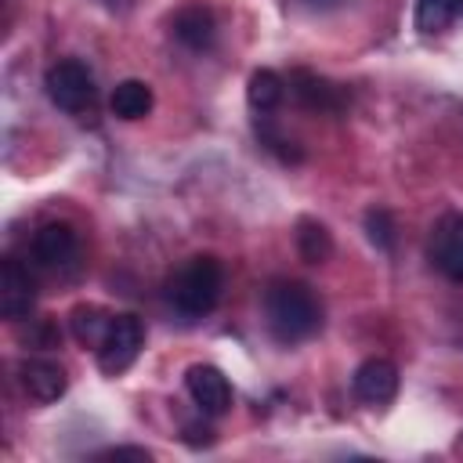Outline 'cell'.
Instances as JSON below:
<instances>
[{"mask_svg": "<svg viewBox=\"0 0 463 463\" xmlns=\"http://www.w3.org/2000/svg\"><path fill=\"white\" fill-rule=\"evenodd\" d=\"M264 318L279 344H300L322 329V304L311 286L275 279L264 289Z\"/></svg>", "mask_w": 463, "mask_h": 463, "instance_id": "cell-1", "label": "cell"}, {"mask_svg": "<svg viewBox=\"0 0 463 463\" xmlns=\"http://www.w3.org/2000/svg\"><path fill=\"white\" fill-rule=\"evenodd\" d=\"M221 289H224V268L217 257L210 253H199V257H188L166 282V297L170 304L188 315V318H199V315H210L221 300Z\"/></svg>", "mask_w": 463, "mask_h": 463, "instance_id": "cell-2", "label": "cell"}, {"mask_svg": "<svg viewBox=\"0 0 463 463\" xmlns=\"http://www.w3.org/2000/svg\"><path fill=\"white\" fill-rule=\"evenodd\" d=\"M43 87H47V98L69 112V116H83L94 109V98H98V87H94V76L83 61L76 58H61L47 69L43 76Z\"/></svg>", "mask_w": 463, "mask_h": 463, "instance_id": "cell-3", "label": "cell"}, {"mask_svg": "<svg viewBox=\"0 0 463 463\" xmlns=\"http://www.w3.org/2000/svg\"><path fill=\"white\" fill-rule=\"evenodd\" d=\"M145 347V326L137 315H112V326L101 340V347L94 351L98 354V369L109 373V376H119L134 365V358L141 354Z\"/></svg>", "mask_w": 463, "mask_h": 463, "instance_id": "cell-4", "label": "cell"}, {"mask_svg": "<svg viewBox=\"0 0 463 463\" xmlns=\"http://www.w3.org/2000/svg\"><path fill=\"white\" fill-rule=\"evenodd\" d=\"M427 257L449 282H463V213L452 210L434 221L427 239Z\"/></svg>", "mask_w": 463, "mask_h": 463, "instance_id": "cell-5", "label": "cell"}, {"mask_svg": "<svg viewBox=\"0 0 463 463\" xmlns=\"http://www.w3.org/2000/svg\"><path fill=\"white\" fill-rule=\"evenodd\" d=\"M289 90L307 112H326V116H340L351 101V94L340 83H333V80H326L311 69H293L289 72Z\"/></svg>", "mask_w": 463, "mask_h": 463, "instance_id": "cell-6", "label": "cell"}, {"mask_svg": "<svg viewBox=\"0 0 463 463\" xmlns=\"http://www.w3.org/2000/svg\"><path fill=\"white\" fill-rule=\"evenodd\" d=\"M33 257H36V264L47 268V271H65V268H72L76 257H80V239H76L72 224H65V221H47V224H40L36 235H33Z\"/></svg>", "mask_w": 463, "mask_h": 463, "instance_id": "cell-7", "label": "cell"}, {"mask_svg": "<svg viewBox=\"0 0 463 463\" xmlns=\"http://www.w3.org/2000/svg\"><path fill=\"white\" fill-rule=\"evenodd\" d=\"M36 304V282L29 275V268L14 257H4L0 264V315L7 322H22L33 315Z\"/></svg>", "mask_w": 463, "mask_h": 463, "instance_id": "cell-8", "label": "cell"}, {"mask_svg": "<svg viewBox=\"0 0 463 463\" xmlns=\"http://www.w3.org/2000/svg\"><path fill=\"white\" fill-rule=\"evenodd\" d=\"M184 387H188V394H192V402L206 412V416H221V412H228L232 409V383H228V376L217 369V365H192L188 373H184Z\"/></svg>", "mask_w": 463, "mask_h": 463, "instance_id": "cell-9", "label": "cell"}, {"mask_svg": "<svg viewBox=\"0 0 463 463\" xmlns=\"http://www.w3.org/2000/svg\"><path fill=\"white\" fill-rule=\"evenodd\" d=\"M351 391L365 405H387L398 394V365L387 358H365L351 376Z\"/></svg>", "mask_w": 463, "mask_h": 463, "instance_id": "cell-10", "label": "cell"}, {"mask_svg": "<svg viewBox=\"0 0 463 463\" xmlns=\"http://www.w3.org/2000/svg\"><path fill=\"white\" fill-rule=\"evenodd\" d=\"M18 383L36 402H58L69 387V376L54 358H22L18 362Z\"/></svg>", "mask_w": 463, "mask_h": 463, "instance_id": "cell-11", "label": "cell"}, {"mask_svg": "<svg viewBox=\"0 0 463 463\" xmlns=\"http://www.w3.org/2000/svg\"><path fill=\"white\" fill-rule=\"evenodd\" d=\"M170 29H174V36H177L188 51H206V47H213V36H217L213 14H210V7H203V4H184V7H177L174 18H170Z\"/></svg>", "mask_w": 463, "mask_h": 463, "instance_id": "cell-12", "label": "cell"}, {"mask_svg": "<svg viewBox=\"0 0 463 463\" xmlns=\"http://www.w3.org/2000/svg\"><path fill=\"white\" fill-rule=\"evenodd\" d=\"M109 105H112V116L119 119H141L152 112V87L145 80H123L116 83Z\"/></svg>", "mask_w": 463, "mask_h": 463, "instance_id": "cell-13", "label": "cell"}, {"mask_svg": "<svg viewBox=\"0 0 463 463\" xmlns=\"http://www.w3.org/2000/svg\"><path fill=\"white\" fill-rule=\"evenodd\" d=\"M293 239H297V253H300L307 264H326L329 253H333V235H329V228H326L322 221H315V217H300Z\"/></svg>", "mask_w": 463, "mask_h": 463, "instance_id": "cell-14", "label": "cell"}, {"mask_svg": "<svg viewBox=\"0 0 463 463\" xmlns=\"http://www.w3.org/2000/svg\"><path fill=\"white\" fill-rule=\"evenodd\" d=\"M69 322H72V336H76L83 347L98 351L101 340H105V333H109V326H112V315L101 311L98 304H80V307H72Z\"/></svg>", "mask_w": 463, "mask_h": 463, "instance_id": "cell-15", "label": "cell"}, {"mask_svg": "<svg viewBox=\"0 0 463 463\" xmlns=\"http://www.w3.org/2000/svg\"><path fill=\"white\" fill-rule=\"evenodd\" d=\"M282 94H286V80H282L279 72H271V69H257V72L250 76V83H246V101H250V109L260 112V116L271 112V109H279Z\"/></svg>", "mask_w": 463, "mask_h": 463, "instance_id": "cell-16", "label": "cell"}, {"mask_svg": "<svg viewBox=\"0 0 463 463\" xmlns=\"http://www.w3.org/2000/svg\"><path fill=\"white\" fill-rule=\"evenodd\" d=\"M456 18V4L452 0H416V29L420 33H441L449 29V22Z\"/></svg>", "mask_w": 463, "mask_h": 463, "instance_id": "cell-17", "label": "cell"}, {"mask_svg": "<svg viewBox=\"0 0 463 463\" xmlns=\"http://www.w3.org/2000/svg\"><path fill=\"white\" fill-rule=\"evenodd\" d=\"M365 232H369V242L376 246V250H394V221H391V213L387 210H369L365 213Z\"/></svg>", "mask_w": 463, "mask_h": 463, "instance_id": "cell-18", "label": "cell"}, {"mask_svg": "<svg viewBox=\"0 0 463 463\" xmlns=\"http://www.w3.org/2000/svg\"><path fill=\"white\" fill-rule=\"evenodd\" d=\"M257 130H260V141H264L279 159H286V163H300V159H304V152H300L293 141H286L282 134H275L271 127H257Z\"/></svg>", "mask_w": 463, "mask_h": 463, "instance_id": "cell-19", "label": "cell"}, {"mask_svg": "<svg viewBox=\"0 0 463 463\" xmlns=\"http://www.w3.org/2000/svg\"><path fill=\"white\" fill-rule=\"evenodd\" d=\"M98 459H137V463H148L152 452L148 449H137V445H112V449L98 452Z\"/></svg>", "mask_w": 463, "mask_h": 463, "instance_id": "cell-20", "label": "cell"}, {"mask_svg": "<svg viewBox=\"0 0 463 463\" xmlns=\"http://www.w3.org/2000/svg\"><path fill=\"white\" fill-rule=\"evenodd\" d=\"M184 441L188 445H213V430L206 423H184Z\"/></svg>", "mask_w": 463, "mask_h": 463, "instance_id": "cell-21", "label": "cell"}, {"mask_svg": "<svg viewBox=\"0 0 463 463\" xmlns=\"http://www.w3.org/2000/svg\"><path fill=\"white\" fill-rule=\"evenodd\" d=\"M304 7H311V11H329V7H336L340 0H300Z\"/></svg>", "mask_w": 463, "mask_h": 463, "instance_id": "cell-22", "label": "cell"}, {"mask_svg": "<svg viewBox=\"0 0 463 463\" xmlns=\"http://www.w3.org/2000/svg\"><path fill=\"white\" fill-rule=\"evenodd\" d=\"M101 4H105V7H112V11H123L130 0H101Z\"/></svg>", "mask_w": 463, "mask_h": 463, "instance_id": "cell-23", "label": "cell"}, {"mask_svg": "<svg viewBox=\"0 0 463 463\" xmlns=\"http://www.w3.org/2000/svg\"><path fill=\"white\" fill-rule=\"evenodd\" d=\"M456 4V14H463V0H452Z\"/></svg>", "mask_w": 463, "mask_h": 463, "instance_id": "cell-24", "label": "cell"}]
</instances>
